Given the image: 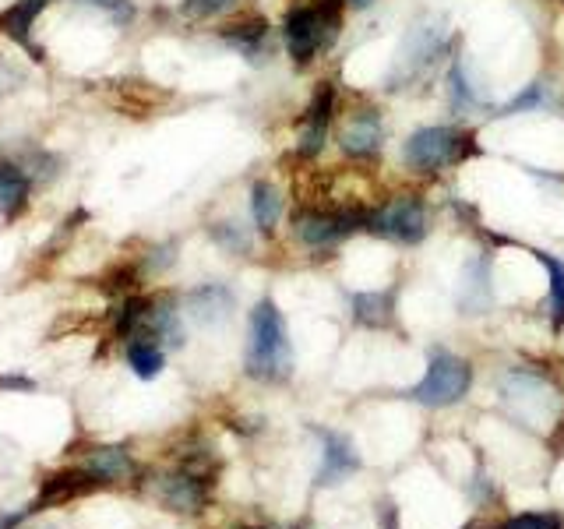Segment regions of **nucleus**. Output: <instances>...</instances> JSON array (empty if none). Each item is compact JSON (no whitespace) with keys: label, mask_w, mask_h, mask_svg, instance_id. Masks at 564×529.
Listing matches in <instances>:
<instances>
[{"label":"nucleus","mask_w":564,"mask_h":529,"mask_svg":"<svg viewBox=\"0 0 564 529\" xmlns=\"http://www.w3.org/2000/svg\"><path fill=\"white\" fill-rule=\"evenodd\" d=\"M293 367L290 336H286V321L272 300H261L251 311V343H247V374L254 378H286Z\"/></svg>","instance_id":"nucleus-1"},{"label":"nucleus","mask_w":564,"mask_h":529,"mask_svg":"<svg viewBox=\"0 0 564 529\" xmlns=\"http://www.w3.org/2000/svg\"><path fill=\"white\" fill-rule=\"evenodd\" d=\"M342 4L346 0H318V4L293 8L282 18V39H286V50L297 64H311L332 43L342 22Z\"/></svg>","instance_id":"nucleus-2"},{"label":"nucleus","mask_w":564,"mask_h":529,"mask_svg":"<svg viewBox=\"0 0 564 529\" xmlns=\"http://www.w3.org/2000/svg\"><path fill=\"white\" fill-rule=\"evenodd\" d=\"M469 156H476V145L462 127H420L402 145V163L413 173H441Z\"/></svg>","instance_id":"nucleus-3"},{"label":"nucleus","mask_w":564,"mask_h":529,"mask_svg":"<svg viewBox=\"0 0 564 529\" xmlns=\"http://www.w3.org/2000/svg\"><path fill=\"white\" fill-rule=\"evenodd\" d=\"M367 230L395 244H420L427 237V205L420 194H395L392 202L367 212Z\"/></svg>","instance_id":"nucleus-4"},{"label":"nucleus","mask_w":564,"mask_h":529,"mask_svg":"<svg viewBox=\"0 0 564 529\" xmlns=\"http://www.w3.org/2000/svg\"><path fill=\"white\" fill-rule=\"evenodd\" d=\"M357 230H367L364 209H342V212L304 209L293 219V233H297L300 244L311 247V251H325V247L339 244L342 237H353Z\"/></svg>","instance_id":"nucleus-5"},{"label":"nucleus","mask_w":564,"mask_h":529,"mask_svg":"<svg viewBox=\"0 0 564 529\" xmlns=\"http://www.w3.org/2000/svg\"><path fill=\"white\" fill-rule=\"evenodd\" d=\"M469 381H473V371H469L466 360L438 353L427 364V374L420 378V385L413 388V399L423 406H452L469 392Z\"/></svg>","instance_id":"nucleus-6"},{"label":"nucleus","mask_w":564,"mask_h":529,"mask_svg":"<svg viewBox=\"0 0 564 529\" xmlns=\"http://www.w3.org/2000/svg\"><path fill=\"white\" fill-rule=\"evenodd\" d=\"M332 110H335V92L328 82H321L311 96V106H307V113H304V127H300V142H297L300 159H314L321 149H325Z\"/></svg>","instance_id":"nucleus-7"},{"label":"nucleus","mask_w":564,"mask_h":529,"mask_svg":"<svg viewBox=\"0 0 564 529\" xmlns=\"http://www.w3.org/2000/svg\"><path fill=\"white\" fill-rule=\"evenodd\" d=\"M381 142H385V127H381V113L378 110H357L339 131V145H342V152H346L349 159L378 156Z\"/></svg>","instance_id":"nucleus-8"},{"label":"nucleus","mask_w":564,"mask_h":529,"mask_svg":"<svg viewBox=\"0 0 564 529\" xmlns=\"http://www.w3.org/2000/svg\"><path fill=\"white\" fill-rule=\"evenodd\" d=\"M360 466L357 452L349 448L346 438L339 434H325V466H321V484H339L346 473H353Z\"/></svg>","instance_id":"nucleus-9"},{"label":"nucleus","mask_w":564,"mask_h":529,"mask_svg":"<svg viewBox=\"0 0 564 529\" xmlns=\"http://www.w3.org/2000/svg\"><path fill=\"white\" fill-rule=\"evenodd\" d=\"M85 470L99 480V484H113V480H124L134 473V462L127 459L124 448H96L85 462Z\"/></svg>","instance_id":"nucleus-10"},{"label":"nucleus","mask_w":564,"mask_h":529,"mask_svg":"<svg viewBox=\"0 0 564 529\" xmlns=\"http://www.w3.org/2000/svg\"><path fill=\"white\" fill-rule=\"evenodd\" d=\"M46 8V0H18L15 8L4 11V18H0V32H8L15 43H22L25 50L32 46V22H36V15Z\"/></svg>","instance_id":"nucleus-11"},{"label":"nucleus","mask_w":564,"mask_h":529,"mask_svg":"<svg viewBox=\"0 0 564 529\" xmlns=\"http://www.w3.org/2000/svg\"><path fill=\"white\" fill-rule=\"evenodd\" d=\"M251 216H254V226H258L261 233H272L275 223H279L282 198L268 180H258V184L251 187Z\"/></svg>","instance_id":"nucleus-12"},{"label":"nucleus","mask_w":564,"mask_h":529,"mask_svg":"<svg viewBox=\"0 0 564 529\" xmlns=\"http://www.w3.org/2000/svg\"><path fill=\"white\" fill-rule=\"evenodd\" d=\"M353 311H357L360 325L381 328V325H388V321H392L395 297H392V293H357V297H353Z\"/></svg>","instance_id":"nucleus-13"},{"label":"nucleus","mask_w":564,"mask_h":529,"mask_svg":"<svg viewBox=\"0 0 564 529\" xmlns=\"http://www.w3.org/2000/svg\"><path fill=\"white\" fill-rule=\"evenodd\" d=\"M25 202H29V180H25V173L8 163H0V212L15 216Z\"/></svg>","instance_id":"nucleus-14"},{"label":"nucleus","mask_w":564,"mask_h":529,"mask_svg":"<svg viewBox=\"0 0 564 529\" xmlns=\"http://www.w3.org/2000/svg\"><path fill=\"white\" fill-rule=\"evenodd\" d=\"M127 364H131V371L138 374V378H156L159 371H163V364H166V357H163V350H159L152 339H138V343H131L127 346Z\"/></svg>","instance_id":"nucleus-15"},{"label":"nucleus","mask_w":564,"mask_h":529,"mask_svg":"<svg viewBox=\"0 0 564 529\" xmlns=\"http://www.w3.org/2000/svg\"><path fill=\"white\" fill-rule=\"evenodd\" d=\"M163 498L170 501L173 508H180V512H194V508L205 501V491H201V484L191 477H166Z\"/></svg>","instance_id":"nucleus-16"},{"label":"nucleus","mask_w":564,"mask_h":529,"mask_svg":"<svg viewBox=\"0 0 564 529\" xmlns=\"http://www.w3.org/2000/svg\"><path fill=\"white\" fill-rule=\"evenodd\" d=\"M540 265L550 272V318H554V332L564 328V261H557L554 254H536Z\"/></svg>","instance_id":"nucleus-17"},{"label":"nucleus","mask_w":564,"mask_h":529,"mask_svg":"<svg viewBox=\"0 0 564 529\" xmlns=\"http://www.w3.org/2000/svg\"><path fill=\"white\" fill-rule=\"evenodd\" d=\"M191 304H194V314H198L201 321H223L226 314H230L233 297L223 290V286H205V290L194 293Z\"/></svg>","instance_id":"nucleus-18"},{"label":"nucleus","mask_w":564,"mask_h":529,"mask_svg":"<svg viewBox=\"0 0 564 529\" xmlns=\"http://www.w3.org/2000/svg\"><path fill=\"white\" fill-rule=\"evenodd\" d=\"M448 89H452L455 110L466 113V110H476V106H480V96H476V89L469 85L466 68H462V60H455L452 71H448Z\"/></svg>","instance_id":"nucleus-19"},{"label":"nucleus","mask_w":564,"mask_h":529,"mask_svg":"<svg viewBox=\"0 0 564 529\" xmlns=\"http://www.w3.org/2000/svg\"><path fill=\"white\" fill-rule=\"evenodd\" d=\"M265 29L268 25H265V18H261V22H251V25H230L223 36L230 39V43H237L244 53H254L261 43H265Z\"/></svg>","instance_id":"nucleus-20"},{"label":"nucleus","mask_w":564,"mask_h":529,"mask_svg":"<svg viewBox=\"0 0 564 529\" xmlns=\"http://www.w3.org/2000/svg\"><path fill=\"white\" fill-rule=\"evenodd\" d=\"M564 522L557 519V515L550 512H526V515H515V519H508L501 529H561Z\"/></svg>","instance_id":"nucleus-21"},{"label":"nucleus","mask_w":564,"mask_h":529,"mask_svg":"<svg viewBox=\"0 0 564 529\" xmlns=\"http://www.w3.org/2000/svg\"><path fill=\"white\" fill-rule=\"evenodd\" d=\"M543 96H547V85H543V82L526 85V92H522V96H515L512 103L501 110V117H515V113H522V110H533V106L543 103Z\"/></svg>","instance_id":"nucleus-22"},{"label":"nucleus","mask_w":564,"mask_h":529,"mask_svg":"<svg viewBox=\"0 0 564 529\" xmlns=\"http://www.w3.org/2000/svg\"><path fill=\"white\" fill-rule=\"evenodd\" d=\"M212 233H216V240H219V244H223V247H230V251H247V244H251V240L244 237V230H240L237 223H219Z\"/></svg>","instance_id":"nucleus-23"},{"label":"nucleus","mask_w":564,"mask_h":529,"mask_svg":"<svg viewBox=\"0 0 564 529\" xmlns=\"http://www.w3.org/2000/svg\"><path fill=\"white\" fill-rule=\"evenodd\" d=\"M230 4H233V0H184V11H187V15L208 18V15H219V11H226Z\"/></svg>","instance_id":"nucleus-24"},{"label":"nucleus","mask_w":564,"mask_h":529,"mask_svg":"<svg viewBox=\"0 0 564 529\" xmlns=\"http://www.w3.org/2000/svg\"><path fill=\"white\" fill-rule=\"evenodd\" d=\"M82 4H92V8H103L106 15L120 18V22H127V18L134 15L131 4H127V0H82Z\"/></svg>","instance_id":"nucleus-25"},{"label":"nucleus","mask_w":564,"mask_h":529,"mask_svg":"<svg viewBox=\"0 0 564 529\" xmlns=\"http://www.w3.org/2000/svg\"><path fill=\"white\" fill-rule=\"evenodd\" d=\"M349 8H367V4H371V0H346Z\"/></svg>","instance_id":"nucleus-26"}]
</instances>
